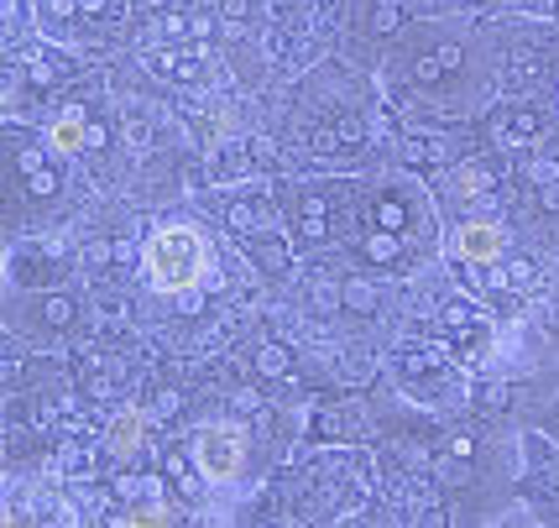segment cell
<instances>
[{"label": "cell", "instance_id": "cell-7", "mask_svg": "<svg viewBox=\"0 0 559 528\" xmlns=\"http://www.w3.org/2000/svg\"><path fill=\"white\" fill-rule=\"evenodd\" d=\"M105 445H110V456H121V460L136 456V445H142V413H121Z\"/></svg>", "mask_w": 559, "mask_h": 528}, {"label": "cell", "instance_id": "cell-6", "mask_svg": "<svg viewBox=\"0 0 559 528\" xmlns=\"http://www.w3.org/2000/svg\"><path fill=\"white\" fill-rule=\"evenodd\" d=\"M497 137H502L508 146L534 142V137H538V116H534V110H508V116H497Z\"/></svg>", "mask_w": 559, "mask_h": 528}, {"label": "cell", "instance_id": "cell-20", "mask_svg": "<svg viewBox=\"0 0 559 528\" xmlns=\"http://www.w3.org/2000/svg\"><path fill=\"white\" fill-rule=\"evenodd\" d=\"M146 5H163V0H146Z\"/></svg>", "mask_w": 559, "mask_h": 528}, {"label": "cell", "instance_id": "cell-12", "mask_svg": "<svg viewBox=\"0 0 559 528\" xmlns=\"http://www.w3.org/2000/svg\"><path fill=\"white\" fill-rule=\"evenodd\" d=\"M345 304H350V309H377L371 289H361V283H350V289H345Z\"/></svg>", "mask_w": 559, "mask_h": 528}, {"label": "cell", "instance_id": "cell-18", "mask_svg": "<svg viewBox=\"0 0 559 528\" xmlns=\"http://www.w3.org/2000/svg\"><path fill=\"white\" fill-rule=\"evenodd\" d=\"M79 5H84L90 16H99V11H105V0H79Z\"/></svg>", "mask_w": 559, "mask_h": 528}, {"label": "cell", "instance_id": "cell-19", "mask_svg": "<svg viewBox=\"0 0 559 528\" xmlns=\"http://www.w3.org/2000/svg\"><path fill=\"white\" fill-rule=\"evenodd\" d=\"M5 528H32V524H16V513H11V518H5Z\"/></svg>", "mask_w": 559, "mask_h": 528}, {"label": "cell", "instance_id": "cell-16", "mask_svg": "<svg viewBox=\"0 0 559 528\" xmlns=\"http://www.w3.org/2000/svg\"><path fill=\"white\" fill-rule=\"evenodd\" d=\"M534 178H538V184H555V163H549V157H544V163H534Z\"/></svg>", "mask_w": 559, "mask_h": 528}, {"label": "cell", "instance_id": "cell-3", "mask_svg": "<svg viewBox=\"0 0 559 528\" xmlns=\"http://www.w3.org/2000/svg\"><path fill=\"white\" fill-rule=\"evenodd\" d=\"M455 257H461V262H497V257H502V231H497V225H481V220H471V225H465L461 236H455Z\"/></svg>", "mask_w": 559, "mask_h": 528}, {"label": "cell", "instance_id": "cell-1", "mask_svg": "<svg viewBox=\"0 0 559 528\" xmlns=\"http://www.w3.org/2000/svg\"><path fill=\"white\" fill-rule=\"evenodd\" d=\"M204 272V236L194 225H163L146 240V278L157 293H189Z\"/></svg>", "mask_w": 559, "mask_h": 528}, {"label": "cell", "instance_id": "cell-4", "mask_svg": "<svg viewBox=\"0 0 559 528\" xmlns=\"http://www.w3.org/2000/svg\"><path fill=\"white\" fill-rule=\"evenodd\" d=\"M199 63H204V52H199V48H178V52L152 48V52H146V69H152V73H168V79H189Z\"/></svg>", "mask_w": 559, "mask_h": 528}, {"label": "cell", "instance_id": "cell-8", "mask_svg": "<svg viewBox=\"0 0 559 528\" xmlns=\"http://www.w3.org/2000/svg\"><path fill=\"white\" fill-rule=\"evenodd\" d=\"M444 319H450V325H461V340L471 345V351H487V336H491L487 319H471V309H461V304H450Z\"/></svg>", "mask_w": 559, "mask_h": 528}, {"label": "cell", "instance_id": "cell-5", "mask_svg": "<svg viewBox=\"0 0 559 528\" xmlns=\"http://www.w3.org/2000/svg\"><path fill=\"white\" fill-rule=\"evenodd\" d=\"M84 142H90V131H84V110H79V105H69L63 116L52 120V146L69 157V152H79Z\"/></svg>", "mask_w": 559, "mask_h": 528}, {"label": "cell", "instance_id": "cell-11", "mask_svg": "<svg viewBox=\"0 0 559 528\" xmlns=\"http://www.w3.org/2000/svg\"><path fill=\"white\" fill-rule=\"evenodd\" d=\"M366 257L371 262H392V236H371L366 240Z\"/></svg>", "mask_w": 559, "mask_h": 528}, {"label": "cell", "instance_id": "cell-13", "mask_svg": "<svg viewBox=\"0 0 559 528\" xmlns=\"http://www.w3.org/2000/svg\"><path fill=\"white\" fill-rule=\"evenodd\" d=\"M163 524H168L163 507H136V528H163Z\"/></svg>", "mask_w": 559, "mask_h": 528}, {"label": "cell", "instance_id": "cell-9", "mask_svg": "<svg viewBox=\"0 0 559 528\" xmlns=\"http://www.w3.org/2000/svg\"><path fill=\"white\" fill-rule=\"evenodd\" d=\"M257 366H262L267 377H283V372H288V351H283V345H267V351L257 356Z\"/></svg>", "mask_w": 559, "mask_h": 528}, {"label": "cell", "instance_id": "cell-2", "mask_svg": "<svg viewBox=\"0 0 559 528\" xmlns=\"http://www.w3.org/2000/svg\"><path fill=\"white\" fill-rule=\"evenodd\" d=\"M194 460H199V471H204V481H236V471H241V460H246L241 430L236 424H204L194 434Z\"/></svg>", "mask_w": 559, "mask_h": 528}, {"label": "cell", "instance_id": "cell-14", "mask_svg": "<svg viewBox=\"0 0 559 528\" xmlns=\"http://www.w3.org/2000/svg\"><path fill=\"white\" fill-rule=\"evenodd\" d=\"M32 189H37V193H52V173L37 168V173H32Z\"/></svg>", "mask_w": 559, "mask_h": 528}, {"label": "cell", "instance_id": "cell-17", "mask_svg": "<svg viewBox=\"0 0 559 528\" xmlns=\"http://www.w3.org/2000/svg\"><path fill=\"white\" fill-rule=\"evenodd\" d=\"M73 5H79V0H52V11H58V16H73Z\"/></svg>", "mask_w": 559, "mask_h": 528}, {"label": "cell", "instance_id": "cell-10", "mask_svg": "<svg viewBox=\"0 0 559 528\" xmlns=\"http://www.w3.org/2000/svg\"><path fill=\"white\" fill-rule=\"evenodd\" d=\"M461 184L471 193H476V189H491V173L481 168V163H465V168H461Z\"/></svg>", "mask_w": 559, "mask_h": 528}, {"label": "cell", "instance_id": "cell-15", "mask_svg": "<svg viewBox=\"0 0 559 528\" xmlns=\"http://www.w3.org/2000/svg\"><path fill=\"white\" fill-rule=\"evenodd\" d=\"M382 225H388V231L392 225H403V204H382Z\"/></svg>", "mask_w": 559, "mask_h": 528}]
</instances>
